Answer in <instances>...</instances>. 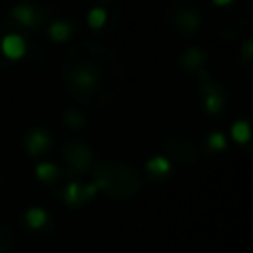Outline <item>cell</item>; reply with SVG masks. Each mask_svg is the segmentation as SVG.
Masks as SVG:
<instances>
[{
    "label": "cell",
    "instance_id": "1",
    "mask_svg": "<svg viewBox=\"0 0 253 253\" xmlns=\"http://www.w3.org/2000/svg\"><path fill=\"white\" fill-rule=\"evenodd\" d=\"M0 49H2V53H4L8 59L18 61V59H22V57L26 55L28 43H26L24 36H20V34H6V36L2 38V42H0Z\"/></svg>",
    "mask_w": 253,
    "mask_h": 253
},
{
    "label": "cell",
    "instance_id": "2",
    "mask_svg": "<svg viewBox=\"0 0 253 253\" xmlns=\"http://www.w3.org/2000/svg\"><path fill=\"white\" fill-rule=\"evenodd\" d=\"M49 146H51V136H49L45 130H42V128L30 130V134H28V138H26V150H28V154L40 156V154H43Z\"/></svg>",
    "mask_w": 253,
    "mask_h": 253
},
{
    "label": "cell",
    "instance_id": "3",
    "mask_svg": "<svg viewBox=\"0 0 253 253\" xmlns=\"http://www.w3.org/2000/svg\"><path fill=\"white\" fill-rule=\"evenodd\" d=\"M10 14L16 22H20L24 28H34L38 24V12L30 4H18L10 8Z\"/></svg>",
    "mask_w": 253,
    "mask_h": 253
},
{
    "label": "cell",
    "instance_id": "4",
    "mask_svg": "<svg viewBox=\"0 0 253 253\" xmlns=\"http://www.w3.org/2000/svg\"><path fill=\"white\" fill-rule=\"evenodd\" d=\"M204 109L208 115H217L223 109V95L217 89L204 87Z\"/></svg>",
    "mask_w": 253,
    "mask_h": 253
},
{
    "label": "cell",
    "instance_id": "5",
    "mask_svg": "<svg viewBox=\"0 0 253 253\" xmlns=\"http://www.w3.org/2000/svg\"><path fill=\"white\" fill-rule=\"evenodd\" d=\"M71 34H73V30H71V26H69L65 20H53V22L49 24V28H47L49 40H51V42H57V43L67 42V40L71 38Z\"/></svg>",
    "mask_w": 253,
    "mask_h": 253
},
{
    "label": "cell",
    "instance_id": "6",
    "mask_svg": "<svg viewBox=\"0 0 253 253\" xmlns=\"http://www.w3.org/2000/svg\"><path fill=\"white\" fill-rule=\"evenodd\" d=\"M24 221L28 227L32 229H40L47 223V211L43 208H38V206H32L24 211Z\"/></svg>",
    "mask_w": 253,
    "mask_h": 253
},
{
    "label": "cell",
    "instance_id": "7",
    "mask_svg": "<svg viewBox=\"0 0 253 253\" xmlns=\"http://www.w3.org/2000/svg\"><path fill=\"white\" fill-rule=\"evenodd\" d=\"M170 168H172L170 160H168L166 156H162V154L150 156V158L146 160V170H148L150 174H154V176H166V174L170 172Z\"/></svg>",
    "mask_w": 253,
    "mask_h": 253
},
{
    "label": "cell",
    "instance_id": "8",
    "mask_svg": "<svg viewBox=\"0 0 253 253\" xmlns=\"http://www.w3.org/2000/svg\"><path fill=\"white\" fill-rule=\"evenodd\" d=\"M229 134H231V140H233V142L245 144V142H249V138H251V126H249V123L243 121V119H241V121H235V123L231 125Z\"/></svg>",
    "mask_w": 253,
    "mask_h": 253
},
{
    "label": "cell",
    "instance_id": "9",
    "mask_svg": "<svg viewBox=\"0 0 253 253\" xmlns=\"http://www.w3.org/2000/svg\"><path fill=\"white\" fill-rule=\"evenodd\" d=\"M34 172H36V178H38L40 182H53V180L59 176V168H57L53 162H47V160L38 162Z\"/></svg>",
    "mask_w": 253,
    "mask_h": 253
},
{
    "label": "cell",
    "instance_id": "10",
    "mask_svg": "<svg viewBox=\"0 0 253 253\" xmlns=\"http://www.w3.org/2000/svg\"><path fill=\"white\" fill-rule=\"evenodd\" d=\"M204 59H206V53H204L200 47H190V49L180 57V63H182V67H186V69H196V67H200V65L204 63Z\"/></svg>",
    "mask_w": 253,
    "mask_h": 253
},
{
    "label": "cell",
    "instance_id": "11",
    "mask_svg": "<svg viewBox=\"0 0 253 253\" xmlns=\"http://www.w3.org/2000/svg\"><path fill=\"white\" fill-rule=\"evenodd\" d=\"M107 10L103 8V6H93V8H89V12H87V24H89V28H93V30H101L105 24H107Z\"/></svg>",
    "mask_w": 253,
    "mask_h": 253
},
{
    "label": "cell",
    "instance_id": "12",
    "mask_svg": "<svg viewBox=\"0 0 253 253\" xmlns=\"http://www.w3.org/2000/svg\"><path fill=\"white\" fill-rule=\"evenodd\" d=\"M81 184L79 182H71L67 188H65V192H63V198H65V202L69 204V206H79V204H83V194H81Z\"/></svg>",
    "mask_w": 253,
    "mask_h": 253
},
{
    "label": "cell",
    "instance_id": "13",
    "mask_svg": "<svg viewBox=\"0 0 253 253\" xmlns=\"http://www.w3.org/2000/svg\"><path fill=\"white\" fill-rule=\"evenodd\" d=\"M95 81H97V75H95L89 67H83V69L77 71V83H79V87L89 89V87L95 85Z\"/></svg>",
    "mask_w": 253,
    "mask_h": 253
},
{
    "label": "cell",
    "instance_id": "14",
    "mask_svg": "<svg viewBox=\"0 0 253 253\" xmlns=\"http://www.w3.org/2000/svg\"><path fill=\"white\" fill-rule=\"evenodd\" d=\"M206 144H208L210 150H225L227 148V138H225L223 132H211L208 136V142Z\"/></svg>",
    "mask_w": 253,
    "mask_h": 253
},
{
    "label": "cell",
    "instance_id": "15",
    "mask_svg": "<svg viewBox=\"0 0 253 253\" xmlns=\"http://www.w3.org/2000/svg\"><path fill=\"white\" fill-rule=\"evenodd\" d=\"M251 47H253V40H247L245 45H243V53H245L247 59H251V55H253V49Z\"/></svg>",
    "mask_w": 253,
    "mask_h": 253
}]
</instances>
